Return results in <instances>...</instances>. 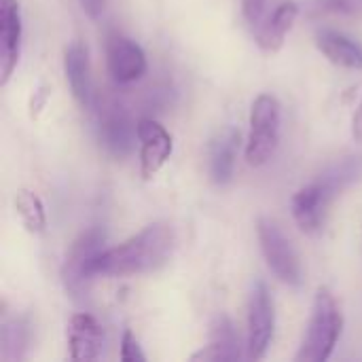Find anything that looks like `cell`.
I'll list each match as a JSON object with an SVG mask.
<instances>
[{
  "label": "cell",
  "mask_w": 362,
  "mask_h": 362,
  "mask_svg": "<svg viewBox=\"0 0 362 362\" xmlns=\"http://www.w3.org/2000/svg\"><path fill=\"white\" fill-rule=\"evenodd\" d=\"M104 242H106V233L98 227L87 229L72 242L62 267V282L66 293L74 301H85L89 278H91L89 265L104 250Z\"/></svg>",
  "instance_id": "cell-5"
},
{
  "label": "cell",
  "mask_w": 362,
  "mask_h": 362,
  "mask_svg": "<svg viewBox=\"0 0 362 362\" xmlns=\"http://www.w3.org/2000/svg\"><path fill=\"white\" fill-rule=\"evenodd\" d=\"M352 136L356 142H362V102L354 112V119H352Z\"/></svg>",
  "instance_id": "cell-25"
},
{
  "label": "cell",
  "mask_w": 362,
  "mask_h": 362,
  "mask_svg": "<svg viewBox=\"0 0 362 362\" xmlns=\"http://www.w3.org/2000/svg\"><path fill=\"white\" fill-rule=\"evenodd\" d=\"M15 210L30 233H42L47 229V214L40 197L34 191L21 189L15 195Z\"/></svg>",
  "instance_id": "cell-20"
},
{
  "label": "cell",
  "mask_w": 362,
  "mask_h": 362,
  "mask_svg": "<svg viewBox=\"0 0 362 362\" xmlns=\"http://www.w3.org/2000/svg\"><path fill=\"white\" fill-rule=\"evenodd\" d=\"M265 8H267V0H242L244 17L252 28H259L265 21Z\"/></svg>",
  "instance_id": "cell-23"
},
{
  "label": "cell",
  "mask_w": 362,
  "mask_h": 362,
  "mask_svg": "<svg viewBox=\"0 0 362 362\" xmlns=\"http://www.w3.org/2000/svg\"><path fill=\"white\" fill-rule=\"evenodd\" d=\"M138 142H140V172L144 180H151L170 159L172 155V136L170 132L157 123L155 119L138 121Z\"/></svg>",
  "instance_id": "cell-10"
},
{
  "label": "cell",
  "mask_w": 362,
  "mask_h": 362,
  "mask_svg": "<svg viewBox=\"0 0 362 362\" xmlns=\"http://www.w3.org/2000/svg\"><path fill=\"white\" fill-rule=\"evenodd\" d=\"M240 134L229 129L218 140H214L210 148V178L216 185H227L233 178L235 172V146H238Z\"/></svg>",
  "instance_id": "cell-17"
},
{
  "label": "cell",
  "mask_w": 362,
  "mask_h": 362,
  "mask_svg": "<svg viewBox=\"0 0 362 362\" xmlns=\"http://www.w3.org/2000/svg\"><path fill=\"white\" fill-rule=\"evenodd\" d=\"M240 352V335L233 322L227 316H218L210 331V344L193 356V361H238Z\"/></svg>",
  "instance_id": "cell-16"
},
{
  "label": "cell",
  "mask_w": 362,
  "mask_h": 362,
  "mask_svg": "<svg viewBox=\"0 0 362 362\" xmlns=\"http://www.w3.org/2000/svg\"><path fill=\"white\" fill-rule=\"evenodd\" d=\"M174 229L168 223H153L123 244L102 250L89 265V276H142L157 272L170 261Z\"/></svg>",
  "instance_id": "cell-1"
},
{
  "label": "cell",
  "mask_w": 362,
  "mask_h": 362,
  "mask_svg": "<svg viewBox=\"0 0 362 362\" xmlns=\"http://www.w3.org/2000/svg\"><path fill=\"white\" fill-rule=\"evenodd\" d=\"M30 344V325L25 318L13 316L2 320L0 329V358L4 362L21 361Z\"/></svg>",
  "instance_id": "cell-18"
},
{
  "label": "cell",
  "mask_w": 362,
  "mask_h": 362,
  "mask_svg": "<svg viewBox=\"0 0 362 362\" xmlns=\"http://www.w3.org/2000/svg\"><path fill=\"white\" fill-rule=\"evenodd\" d=\"M106 64L112 78L121 85L138 81L146 72V55L138 42L112 32L106 38Z\"/></svg>",
  "instance_id": "cell-9"
},
{
  "label": "cell",
  "mask_w": 362,
  "mask_h": 362,
  "mask_svg": "<svg viewBox=\"0 0 362 362\" xmlns=\"http://www.w3.org/2000/svg\"><path fill=\"white\" fill-rule=\"evenodd\" d=\"M70 361H98L104 350V331L91 314H74L66 329Z\"/></svg>",
  "instance_id": "cell-12"
},
{
  "label": "cell",
  "mask_w": 362,
  "mask_h": 362,
  "mask_svg": "<svg viewBox=\"0 0 362 362\" xmlns=\"http://www.w3.org/2000/svg\"><path fill=\"white\" fill-rule=\"evenodd\" d=\"M276 329V312H274V299L269 295V288L265 282H257L250 301H248V337H246V350L250 361H261L274 339Z\"/></svg>",
  "instance_id": "cell-7"
},
{
  "label": "cell",
  "mask_w": 362,
  "mask_h": 362,
  "mask_svg": "<svg viewBox=\"0 0 362 362\" xmlns=\"http://www.w3.org/2000/svg\"><path fill=\"white\" fill-rule=\"evenodd\" d=\"M121 361L123 362H144L146 356L144 352L140 350V344L138 339L134 337L132 331H125L123 333V339H121Z\"/></svg>",
  "instance_id": "cell-22"
},
{
  "label": "cell",
  "mask_w": 362,
  "mask_h": 362,
  "mask_svg": "<svg viewBox=\"0 0 362 362\" xmlns=\"http://www.w3.org/2000/svg\"><path fill=\"white\" fill-rule=\"evenodd\" d=\"M21 53V11L17 0H0V85H6Z\"/></svg>",
  "instance_id": "cell-11"
},
{
  "label": "cell",
  "mask_w": 362,
  "mask_h": 362,
  "mask_svg": "<svg viewBox=\"0 0 362 362\" xmlns=\"http://www.w3.org/2000/svg\"><path fill=\"white\" fill-rule=\"evenodd\" d=\"M316 47L329 62L348 70H362V45L350 36L335 30H320L316 34Z\"/></svg>",
  "instance_id": "cell-15"
},
{
  "label": "cell",
  "mask_w": 362,
  "mask_h": 362,
  "mask_svg": "<svg viewBox=\"0 0 362 362\" xmlns=\"http://www.w3.org/2000/svg\"><path fill=\"white\" fill-rule=\"evenodd\" d=\"M280 104L274 95L263 93L250 110V134L246 142V161L255 168L267 163L280 142Z\"/></svg>",
  "instance_id": "cell-3"
},
{
  "label": "cell",
  "mask_w": 362,
  "mask_h": 362,
  "mask_svg": "<svg viewBox=\"0 0 362 362\" xmlns=\"http://www.w3.org/2000/svg\"><path fill=\"white\" fill-rule=\"evenodd\" d=\"M257 235H259L263 257H265L269 269L276 274V278L288 286H299L303 282L301 263H299L297 250L293 248V244L284 235V231L272 218L263 216L257 221Z\"/></svg>",
  "instance_id": "cell-6"
},
{
  "label": "cell",
  "mask_w": 362,
  "mask_h": 362,
  "mask_svg": "<svg viewBox=\"0 0 362 362\" xmlns=\"http://www.w3.org/2000/svg\"><path fill=\"white\" fill-rule=\"evenodd\" d=\"M95 106V132L98 140L108 155L115 159H125L134 151L138 138V123L132 121L125 106L112 98H102L93 102Z\"/></svg>",
  "instance_id": "cell-4"
},
{
  "label": "cell",
  "mask_w": 362,
  "mask_h": 362,
  "mask_svg": "<svg viewBox=\"0 0 362 362\" xmlns=\"http://www.w3.org/2000/svg\"><path fill=\"white\" fill-rule=\"evenodd\" d=\"M64 70H66V78H68V85H70V91H72L74 100L81 106L91 108L93 102H95L93 83H91V68H89L87 49L81 42H72L70 47H66Z\"/></svg>",
  "instance_id": "cell-13"
},
{
  "label": "cell",
  "mask_w": 362,
  "mask_h": 362,
  "mask_svg": "<svg viewBox=\"0 0 362 362\" xmlns=\"http://www.w3.org/2000/svg\"><path fill=\"white\" fill-rule=\"evenodd\" d=\"M362 178V155H352L346 157L337 163H333L325 174H322V182L337 195L344 189H348L350 185L358 182Z\"/></svg>",
  "instance_id": "cell-19"
},
{
  "label": "cell",
  "mask_w": 362,
  "mask_h": 362,
  "mask_svg": "<svg viewBox=\"0 0 362 362\" xmlns=\"http://www.w3.org/2000/svg\"><path fill=\"white\" fill-rule=\"evenodd\" d=\"M310 13L318 17L362 19V0H310Z\"/></svg>",
  "instance_id": "cell-21"
},
{
  "label": "cell",
  "mask_w": 362,
  "mask_h": 362,
  "mask_svg": "<svg viewBox=\"0 0 362 362\" xmlns=\"http://www.w3.org/2000/svg\"><path fill=\"white\" fill-rule=\"evenodd\" d=\"M333 197H335V193L322 180L312 182L295 193L291 208H293V216H295L297 225L301 227V231H305L310 235H318L325 229L327 212H329Z\"/></svg>",
  "instance_id": "cell-8"
},
{
  "label": "cell",
  "mask_w": 362,
  "mask_h": 362,
  "mask_svg": "<svg viewBox=\"0 0 362 362\" xmlns=\"http://www.w3.org/2000/svg\"><path fill=\"white\" fill-rule=\"evenodd\" d=\"M344 314L337 305L333 293L322 286L316 291L312 318L308 325L305 339L295 356L297 362H325L335 352V346L341 337Z\"/></svg>",
  "instance_id": "cell-2"
},
{
  "label": "cell",
  "mask_w": 362,
  "mask_h": 362,
  "mask_svg": "<svg viewBox=\"0 0 362 362\" xmlns=\"http://www.w3.org/2000/svg\"><path fill=\"white\" fill-rule=\"evenodd\" d=\"M81 6H83V11H85L91 19H98V17L104 13L106 0H81Z\"/></svg>",
  "instance_id": "cell-24"
},
{
  "label": "cell",
  "mask_w": 362,
  "mask_h": 362,
  "mask_svg": "<svg viewBox=\"0 0 362 362\" xmlns=\"http://www.w3.org/2000/svg\"><path fill=\"white\" fill-rule=\"evenodd\" d=\"M297 17H299V6L295 2H282L272 13V17H267L257 28V45L263 51H269V53L282 49V45L286 40V34L293 30Z\"/></svg>",
  "instance_id": "cell-14"
}]
</instances>
